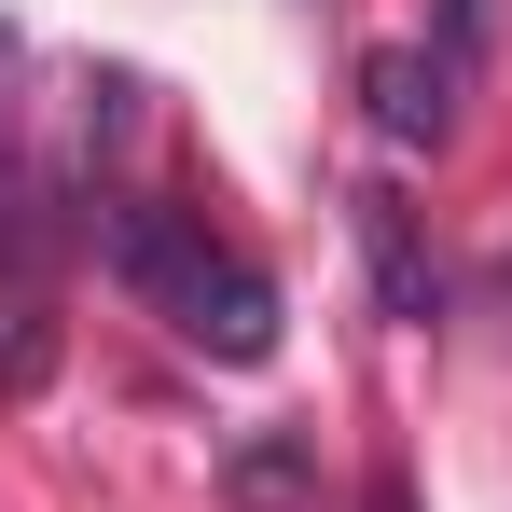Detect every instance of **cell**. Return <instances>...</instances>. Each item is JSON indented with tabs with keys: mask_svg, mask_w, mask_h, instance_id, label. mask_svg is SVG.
I'll return each instance as SVG.
<instances>
[{
	"mask_svg": "<svg viewBox=\"0 0 512 512\" xmlns=\"http://www.w3.org/2000/svg\"><path fill=\"white\" fill-rule=\"evenodd\" d=\"M485 42H499V0H443V42H429V56H443L457 84L485 70Z\"/></svg>",
	"mask_w": 512,
	"mask_h": 512,
	"instance_id": "cell-6",
	"label": "cell"
},
{
	"mask_svg": "<svg viewBox=\"0 0 512 512\" xmlns=\"http://www.w3.org/2000/svg\"><path fill=\"white\" fill-rule=\"evenodd\" d=\"M236 499H250V512H291V499H305V429H277V443L236 457Z\"/></svg>",
	"mask_w": 512,
	"mask_h": 512,
	"instance_id": "cell-5",
	"label": "cell"
},
{
	"mask_svg": "<svg viewBox=\"0 0 512 512\" xmlns=\"http://www.w3.org/2000/svg\"><path fill=\"white\" fill-rule=\"evenodd\" d=\"M56 194L70 180L14 139V28H0V402L56 374V236H70Z\"/></svg>",
	"mask_w": 512,
	"mask_h": 512,
	"instance_id": "cell-2",
	"label": "cell"
},
{
	"mask_svg": "<svg viewBox=\"0 0 512 512\" xmlns=\"http://www.w3.org/2000/svg\"><path fill=\"white\" fill-rule=\"evenodd\" d=\"M360 97H374V125H388V139H402V153H416V139H443V125H457V70H443V56H429V42H388V56H374V70H360Z\"/></svg>",
	"mask_w": 512,
	"mask_h": 512,
	"instance_id": "cell-4",
	"label": "cell"
},
{
	"mask_svg": "<svg viewBox=\"0 0 512 512\" xmlns=\"http://www.w3.org/2000/svg\"><path fill=\"white\" fill-rule=\"evenodd\" d=\"M346 222H360V250H374V291H388V319H402V333H429V319H443V263H429L416 208H402L388 180H360V194H346Z\"/></svg>",
	"mask_w": 512,
	"mask_h": 512,
	"instance_id": "cell-3",
	"label": "cell"
},
{
	"mask_svg": "<svg viewBox=\"0 0 512 512\" xmlns=\"http://www.w3.org/2000/svg\"><path fill=\"white\" fill-rule=\"evenodd\" d=\"M374 512H416V485H402V471H374Z\"/></svg>",
	"mask_w": 512,
	"mask_h": 512,
	"instance_id": "cell-7",
	"label": "cell"
},
{
	"mask_svg": "<svg viewBox=\"0 0 512 512\" xmlns=\"http://www.w3.org/2000/svg\"><path fill=\"white\" fill-rule=\"evenodd\" d=\"M84 236L180 346L277 360V277H263L236 236H208V208H180V194H84Z\"/></svg>",
	"mask_w": 512,
	"mask_h": 512,
	"instance_id": "cell-1",
	"label": "cell"
}]
</instances>
